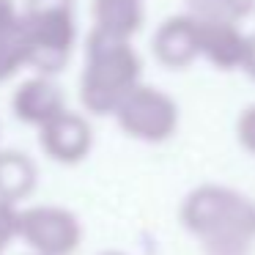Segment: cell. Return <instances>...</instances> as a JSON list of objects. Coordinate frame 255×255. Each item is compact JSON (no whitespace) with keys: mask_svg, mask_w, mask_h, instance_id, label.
I'll return each mask as SVG.
<instances>
[{"mask_svg":"<svg viewBox=\"0 0 255 255\" xmlns=\"http://www.w3.org/2000/svg\"><path fill=\"white\" fill-rule=\"evenodd\" d=\"M181 225L206 255H250L255 247V206L228 189H198L181 209Z\"/></svg>","mask_w":255,"mask_h":255,"instance_id":"obj_1","label":"cell"},{"mask_svg":"<svg viewBox=\"0 0 255 255\" xmlns=\"http://www.w3.org/2000/svg\"><path fill=\"white\" fill-rule=\"evenodd\" d=\"M17 239L36 255H74L83 242V225L66 209L39 206L17 211Z\"/></svg>","mask_w":255,"mask_h":255,"instance_id":"obj_2","label":"cell"},{"mask_svg":"<svg viewBox=\"0 0 255 255\" xmlns=\"http://www.w3.org/2000/svg\"><path fill=\"white\" fill-rule=\"evenodd\" d=\"M30 173L22 165H3L0 167V200L3 203H14V200L25 198L30 192Z\"/></svg>","mask_w":255,"mask_h":255,"instance_id":"obj_3","label":"cell"},{"mask_svg":"<svg viewBox=\"0 0 255 255\" xmlns=\"http://www.w3.org/2000/svg\"><path fill=\"white\" fill-rule=\"evenodd\" d=\"M11 239H17V211L11 209V203L0 200V255L6 253Z\"/></svg>","mask_w":255,"mask_h":255,"instance_id":"obj_4","label":"cell"},{"mask_svg":"<svg viewBox=\"0 0 255 255\" xmlns=\"http://www.w3.org/2000/svg\"><path fill=\"white\" fill-rule=\"evenodd\" d=\"M99 255H124V253H116V250H113V253H99Z\"/></svg>","mask_w":255,"mask_h":255,"instance_id":"obj_5","label":"cell"},{"mask_svg":"<svg viewBox=\"0 0 255 255\" xmlns=\"http://www.w3.org/2000/svg\"><path fill=\"white\" fill-rule=\"evenodd\" d=\"M28 255H36V253H28Z\"/></svg>","mask_w":255,"mask_h":255,"instance_id":"obj_6","label":"cell"}]
</instances>
